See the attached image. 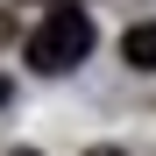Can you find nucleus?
<instances>
[{
    "label": "nucleus",
    "mask_w": 156,
    "mask_h": 156,
    "mask_svg": "<svg viewBox=\"0 0 156 156\" xmlns=\"http://www.w3.org/2000/svg\"><path fill=\"white\" fill-rule=\"evenodd\" d=\"M14 156H43V149H14Z\"/></svg>",
    "instance_id": "nucleus-4"
},
{
    "label": "nucleus",
    "mask_w": 156,
    "mask_h": 156,
    "mask_svg": "<svg viewBox=\"0 0 156 156\" xmlns=\"http://www.w3.org/2000/svg\"><path fill=\"white\" fill-rule=\"evenodd\" d=\"M92 156H121V149H92Z\"/></svg>",
    "instance_id": "nucleus-5"
},
{
    "label": "nucleus",
    "mask_w": 156,
    "mask_h": 156,
    "mask_svg": "<svg viewBox=\"0 0 156 156\" xmlns=\"http://www.w3.org/2000/svg\"><path fill=\"white\" fill-rule=\"evenodd\" d=\"M7 92H14V85H7V78H0V107H7Z\"/></svg>",
    "instance_id": "nucleus-3"
},
{
    "label": "nucleus",
    "mask_w": 156,
    "mask_h": 156,
    "mask_svg": "<svg viewBox=\"0 0 156 156\" xmlns=\"http://www.w3.org/2000/svg\"><path fill=\"white\" fill-rule=\"evenodd\" d=\"M121 57L135 64V71H156V21H142V29L121 36Z\"/></svg>",
    "instance_id": "nucleus-2"
},
{
    "label": "nucleus",
    "mask_w": 156,
    "mask_h": 156,
    "mask_svg": "<svg viewBox=\"0 0 156 156\" xmlns=\"http://www.w3.org/2000/svg\"><path fill=\"white\" fill-rule=\"evenodd\" d=\"M85 57H92V14H85V7H50L43 29L29 36V64H36L43 78H57V71L85 64Z\"/></svg>",
    "instance_id": "nucleus-1"
}]
</instances>
